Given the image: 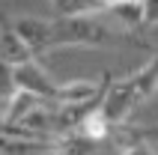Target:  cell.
I'll return each instance as SVG.
<instances>
[{
    "mask_svg": "<svg viewBox=\"0 0 158 155\" xmlns=\"http://www.w3.org/2000/svg\"><path fill=\"white\" fill-rule=\"evenodd\" d=\"M110 42H116V39L93 18H57V21H51L48 51L63 48V45H110Z\"/></svg>",
    "mask_w": 158,
    "mask_h": 155,
    "instance_id": "cell-1",
    "label": "cell"
},
{
    "mask_svg": "<svg viewBox=\"0 0 158 155\" xmlns=\"http://www.w3.org/2000/svg\"><path fill=\"white\" fill-rule=\"evenodd\" d=\"M15 86L24 93H33L42 102H57V95H60V84L48 78V72L39 66V60H30L15 69Z\"/></svg>",
    "mask_w": 158,
    "mask_h": 155,
    "instance_id": "cell-2",
    "label": "cell"
},
{
    "mask_svg": "<svg viewBox=\"0 0 158 155\" xmlns=\"http://www.w3.org/2000/svg\"><path fill=\"white\" fill-rule=\"evenodd\" d=\"M0 60L9 63L12 69H18V66H24V63L36 60L33 51L27 48V42L18 36L15 24H12L3 12H0Z\"/></svg>",
    "mask_w": 158,
    "mask_h": 155,
    "instance_id": "cell-3",
    "label": "cell"
},
{
    "mask_svg": "<svg viewBox=\"0 0 158 155\" xmlns=\"http://www.w3.org/2000/svg\"><path fill=\"white\" fill-rule=\"evenodd\" d=\"M140 102L137 98V93H134L131 86H128V81H114L110 84V90H107L105 95V104H102V111H105V116L110 119V125H123L125 116L131 113V107Z\"/></svg>",
    "mask_w": 158,
    "mask_h": 155,
    "instance_id": "cell-4",
    "label": "cell"
},
{
    "mask_svg": "<svg viewBox=\"0 0 158 155\" xmlns=\"http://www.w3.org/2000/svg\"><path fill=\"white\" fill-rule=\"evenodd\" d=\"M18 30V36L27 42V48L33 51V57L48 51V42H51V21L45 18H15L12 21Z\"/></svg>",
    "mask_w": 158,
    "mask_h": 155,
    "instance_id": "cell-5",
    "label": "cell"
},
{
    "mask_svg": "<svg viewBox=\"0 0 158 155\" xmlns=\"http://www.w3.org/2000/svg\"><path fill=\"white\" fill-rule=\"evenodd\" d=\"M125 81H128V86L137 93L140 102H143V98H149V95L158 90V57H155L152 63H146L143 69H137L134 75H128Z\"/></svg>",
    "mask_w": 158,
    "mask_h": 155,
    "instance_id": "cell-6",
    "label": "cell"
},
{
    "mask_svg": "<svg viewBox=\"0 0 158 155\" xmlns=\"http://www.w3.org/2000/svg\"><path fill=\"white\" fill-rule=\"evenodd\" d=\"M78 134H84V137L93 140V143H102V140H107L110 134H114V125H110V119L105 116V111L98 107V111H93L87 119L81 122Z\"/></svg>",
    "mask_w": 158,
    "mask_h": 155,
    "instance_id": "cell-7",
    "label": "cell"
},
{
    "mask_svg": "<svg viewBox=\"0 0 158 155\" xmlns=\"http://www.w3.org/2000/svg\"><path fill=\"white\" fill-rule=\"evenodd\" d=\"M114 140L119 143V149L123 152H128V149H140V146H149L152 143V134L149 128H131V125H114Z\"/></svg>",
    "mask_w": 158,
    "mask_h": 155,
    "instance_id": "cell-8",
    "label": "cell"
},
{
    "mask_svg": "<svg viewBox=\"0 0 158 155\" xmlns=\"http://www.w3.org/2000/svg\"><path fill=\"white\" fill-rule=\"evenodd\" d=\"M54 146H57V155H96L98 143L87 140L84 134H63V137L54 140Z\"/></svg>",
    "mask_w": 158,
    "mask_h": 155,
    "instance_id": "cell-9",
    "label": "cell"
},
{
    "mask_svg": "<svg viewBox=\"0 0 158 155\" xmlns=\"http://www.w3.org/2000/svg\"><path fill=\"white\" fill-rule=\"evenodd\" d=\"M110 15L123 27H137L140 21H146V9H143V0H123V3L110 6Z\"/></svg>",
    "mask_w": 158,
    "mask_h": 155,
    "instance_id": "cell-10",
    "label": "cell"
},
{
    "mask_svg": "<svg viewBox=\"0 0 158 155\" xmlns=\"http://www.w3.org/2000/svg\"><path fill=\"white\" fill-rule=\"evenodd\" d=\"M15 90H18L15 86V69H12L9 63L0 60V102H6Z\"/></svg>",
    "mask_w": 158,
    "mask_h": 155,
    "instance_id": "cell-11",
    "label": "cell"
},
{
    "mask_svg": "<svg viewBox=\"0 0 158 155\" xmlns=\"http://www.w3.org/2000/svg\"><path fill=\"white\" fill-rule=\"evenodd\" d=\"M143 9H146V21L155 24L158 21V0H143Z\"/></svg>",
    "mask_w": 158,
    "mask_h": 155,
    "instance_id": "cell-12",
    "label": "cell"
},
{
    "mask_svg": "<svg viewBox=\"0 0 158 155\" xmlns=\"http://www.w3.org/2000/svg\"><path fill=\"white\" fill-rule=\"evenodd\" d=\"M123 155H152L146 146H140V149H128V152H123Z\"/></svg>",
    "mask_w": 158,
    "mask_h": 155,
    "instance_id": "cell-13",
    "label": "cell"
},
{
    "mask_svg": "<svg viewBox=\"0 0 158 155\" xmlns=\"http://www.w3.org/2000/svg\"><path fill=\"white\" fill-rule=\"evenodd\" d=\"M51 3H54V6H60V3H63V0H51Z\"/></svg>",
    "mask_w": 158,
    "mask_h": 155,
    "instance_id": "cell-14",
    "label": "cell"
},
{
    "mask_svg": "<svg viewBox=\"0 0 158 155\" xmlns=\"http://www.w3.org/2000/svg\"><path fill=\"white\" fill-rule=\"evenodd\" d=\"M48 155H57V152H48Z\"/></svg>",
    "mask_w": 158,
    "mask_h": 155,
    "instance_id": "cell-15",
    "label": "cell"
},
{
    "mask_svg": "<svg viewBox=\"0 0 158 155\" xmlns=\"http://www.w3.org/2000/svg\"><path fill=\"white\" fill-rule=\"evenodd\" d=\"M152 155H158V152H152Z\"/></svg>",
    "mask_w": 158,
    "mask_h": 155,
    "instance_id": "cell-16",
    "label": "cell"
}]
</instances>
